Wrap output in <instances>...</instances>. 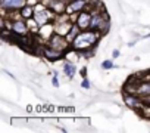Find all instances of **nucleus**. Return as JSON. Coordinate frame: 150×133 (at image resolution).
<instances>
[{
    "label": "nucleus",
    "instance_id": "f257e3e1",
    "mask_svg": "<svg viewBox=\"0 0 150 133\" xmlns=\"http://www.w3.org/2000/svg\"><path fill=\"white\" fill-rule=\"evenodd\" d=\"M102 33L97 30H83L77 37H75L71 43V47L77 50H86V49H93V46L99 41Z\"/></svg>",
    "mask_w": 150,
    "mask_h": 133
},
{
    "label": "nucleus",
    "instance_id": "f03ea898",
    "mask_svg": "<svg viewBox=\"0 0 150 133\" xmlns=\"http://www.w3.org/2000/svg\"><path fill=\"white\" fill-rule=\"evenodd\" d=\"M35 9V8H34ZM56 14L49 8V6H43V5H40V8H37L35 9V12H34V19L37 21V24L41 27V25H46V24H49V22H53L56 18Z\"/></svg>",
    "mask_w": 150,
    "mask_h": 133
},
{
    "label": "nucleus",
    "instance_id": "7ed1b4c3",
    "mask_svg": "<svg viewBox=\"0 0 150 133\" xmlns=\"http://www.w3.org/2000/svg\"><path fill=\"white\" fill-rule=\"evenodd\" d=\"M90 28H91V30H97V31H100L102 34H103L105 31L108 33V28H109V16H108V14H105L103 11L94 12V14H93V19H91Z\"/></svg>",
    "mask_w": 150,
    "mask_h": 133
},
{
    "label": "nucleus",
    "instance_id": "20e7f679",
    "mask_svg": "<svg viewBox=\"0 0 150 133\" xmlns=\"http://www.w3.org/2000/svg\"><path fill=\"white\" fill-rule=\"evenodd\" d=\"M47 46L54 47V49L62 50V52H66V50L71 47V43L68 41V39H66L65 36H60V34L54 33V34L47 40Z\"/></svg>",
    "mask_w": 150,
    "mask_h": 133
},
{
    "label": "nucleus",
    "instance_id": "39448f33",
    "mask_svg": "<svg viewBox=\"0 0 150 133\" xmlns=\"http://www.w3.org/2000/svg\"><path fill=\"white\" fill-rule=\"evenodd\" d=\"M88 6V0H69L66 5V15L80 14Z\"/></svg>",
    "mask_w": 150,
    "mask_h": 133
},
{
    "label": "nucleus",
    "instance_id": "423d86ee",
    "mask_svg": "<svg viewBox=\"0 0 150 133\" xmlns=\"http://www.w3.org/2000/svg\"><path fill=\"white\" fill-rule=\"evenodd\" d=\"M91 19H93V14L88 12L87 9H84L83 12L78 14V16L74 19V22L77 24L81 30H88L90 25H91Z\"/></svg>",
    "mask_w": 150,
    "mask_h": 133
},
{
    "label": "nucleus",
    "instance_id": "0eeeda50",
    "mask_svg": "<svg viewBox=\"0 0 150 133\" xmlns=\"http://www.w3.org/2000/svg\"><path fill=\"white\" fill-rule=\"evenodd\" d=\"M124 101H125V104H127L131 109H135V111H138V109L146 104L144 99L138 98V96L134 95V93H127V92H125V95H124Z\"/></svg>",
    "mask_w": 150,
    "mask_h": 133
},
{
    "label": "nucleus",
    "instance_id": "6e6552de",
    "mask_svg": "<svg viewBox=\"0 0 150 133\" xmlns=\"http://www.w3.org/2000/svg\"><path fill=\"white\" fill-rule=\"evenodd\" d=\"M47 61L50 62H56V61H60V59H65V52L62 50H57L54 47H50V46H46L44 47V55H43Z\"/></svg>",
    "mask_w": 150,
    "mask_h": 133
},
{
    "label": "nucleus",
    "instance_id": "1a4fd4ad",
    "mask_svg": "<svg viewBox=\"0 0 150 133\" xmlns=\"http://www.w3.org/2000/svg\"><path fill=\"white\" fill-rule=\"evenodd\" d=\"M0 5L3 11H21L27 5V0H2Z\"/></svg>",
    "mask_w": 150,
    "mask_h": 133
},
{
    "label": "nucleus",
    "instance_id": "9d476101",
    "mask_svg": "<svg viewBox=\"0 0 150 133\" xmlns=\"http://www.w3.org/2000/svg\"><path fill=\"white\" fill-rule=\"evenodd\" d=\"M11 30H12L13 33H16V34H28V31H30L28 24H27V21H25L24 18L13 21L12 25H11Z\"/></svg>",
    "mask_w": 150,
    "mask_h": 133
},
{
    "label": "nucleus",
    "instance_id": "9b49d317",
    "mask_svg": "<svg viewBox=\"0 0 150 133\" xmlns=\"http://www.w3.org/2000/svg\"><path fill=\"white\" fill-rule=\"evenodd\" d=\"M53 34H54V27L52 25V22H49L46 25H41V28L38 30V36H41L46 40H49Z\"/></svg>",
    "mask_w": 150,
    "mask_h": 133
},
{
    "label": "nucleus",
    "instance_id": "f8f14e48",
    "mask_svg": "<svg viewBox=\"0 0 150 133\" xmlns=\"http://www.w3.org/2000/svg\"><path fill=\"white\" fill-rule=\"evenodd\" d=\"M137 95L144 96V98L150 96V80H143V82H141V84H140V87H138V93H137Z\"/></svg>",
    "mask_w": 150,
    "mask_h": 133
},
{
    "label": "nucleus",
    "instance_id": "ddd939ff",
    "mask_svg": "<svg viewBox=\"0 0 150 133\" xmlns=\"http://www.w3.org/2000/svg\"><path fill=\"white\" fill-rule=\"evenodd\" d=\"M63 73L66 74V77L72 79L75 76V73H77V66H75L74 62H65L63 64Z\"/></svg>",
    "mask_w": 150,
    "mask_h": 133
},
{
    "label": "nucleus",
    "instance_id": "4468645a",
    "mask_svg": "<svg viewBox=\"0 0 150 133\" xmlns=\"http://www.w3.org/2000/svg\"><path fill=\"white\" fill-rule=\"evenodd\" d=\"M19 12H21V18H24V19H30V18H34V12H35V9H34V6H31V5H25Z\"/></svg>",
    "mask_w": 150,
    "mask_h": 133
},
{
    "label": "nucleus",
    "instance_id": "2eb2a0df",
    "mask_svg": "<svg viewBox=\"0 0 150 133\" xmlns=\"http://www.w3.org/2000/svg\"><path fill=\"white\" fill-rule=\"evenodd\" d=\"M112 66H113V62H112L110 59H106V61L102 62V68H103V70H110Z\"/></svg>",
    "mask_w": 150,
    "mask_h": 133
},
{
    "label": "nucleus",
    "instance_id": "dca6fc26",
    "mask_svg": "<svg viewBox=\"0 0 150 133\" xmlns=\"http://www.w3.org/2000/svg\"><path fill=\"white\" fill-rule=\"evenodd\" d=\"M81 87H83V89H90V82H88V79H87V77H83Z\"/></svg>",
    "mask_w": 150,
    "mask_h": 133
},
{
    "label": "nucleus",
    "instance_id": "f3484780",
    "mask_svg": "<svg viewBox=\"0 0 150 133\" xmlns=\"http://www.w3.org/2000/svg\"><path fill=\"white\" fill-rule=\"evenodd\" d=\"M52 84H53L54 87H59V80H57V73H56V71L53 73V79H52Z\"/></svg>",
    "mask_w": 150,
    "mask_h": 133
},
{
    "label": "nucleus",
    "instance_id": "a211bd4d",
    "mask_svg": "<svg viewBox=\"0 0 150 133\" xmlns=\"http://www.w3.org/2000/svg\"><path fill=\"white\" fill-rule=\"evenodd\" d=\"M40 0H27V5H31V6H35V3H38Z\"/></svg>",
    "mask_w": 150,
    "mask_h": 133
},
{
    "label": "nucleus",
    "instance_id": "6ab92c4d",
    "mask_svg": "<svg viewBox=\"0 0 150 133\" xmlns=\"http://www.w3.org/2000/svg\"><path fill=\"white\" fill-rule=\"evenodd\" d=\"M119 55H121V53H119V50H118V49H115V50L112 52V58H118Z\"/></svg>",
    "mask_w": 150,
    "mask_h": 133
},
{
    "label": "nucleus",
    "instance_id": "aec40b11",
    "mask_svg": "<svg viewBox=\"0 0 150 133\" xmlns=\"http://www.w3.org/2000/svg\"><path fill=\"white\" fill-rule=\"evenodd\" d=\"M81 76H83V77H87V68H83V70H81Z\"/></svg>",
    "mask_w": 150,
    "mask_h": 133
}]
</instances>
